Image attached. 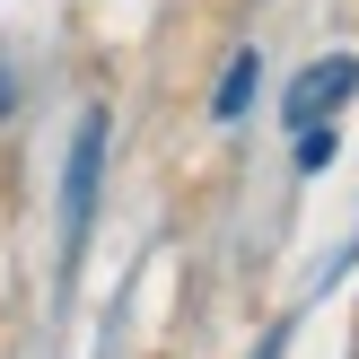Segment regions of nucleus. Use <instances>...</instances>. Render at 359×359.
I'll list each match as a JSON object with an SVG mask.
<instances>
[{"instance_id":"obj_1","label":"nucleus","mask_w":359,"mask_h":359,"mask_svg":"<svg viewBox=\"0 0 359 359\" xmlns=\"http://www.w3.org/2000/svg\"><path fill=\"white\" fill-rule=\"evenodd\" d=\"M351 88H359V62H351V53H333V62H307V70L290 79V105H280V114H290V132H307V123H325L333 105L351 97Z\"/></svg>"},{"instance_id":"obj_2","label":"nucleus","mask_w":359,"mask_h":359,"mask_svg":"<svg viewBox=\"0 0 359 359\" xmlns=\"http://www.w3.org/2000/svg\"><path fill=\"white\" fill-rule=\"evenodd\" d=\"M97 149H105V123L79 132V158H70V237L88 228V193H97Z\"/></svg>"},{"instance_id":"obj_3","label":"nucleus","mask_w":359,"mask_h":359,"mask_svg":"<svg viewBox=\"0 0 359 359\" xmlns=\"http://www.w3.org/2000/svg\"><path fill=\"white\" fill-rule=\"evenodd\" d=\"M245 97H255V53H237V62H228V79H219V105H210V114H245Z\"/></svg>"}]
</instances>
